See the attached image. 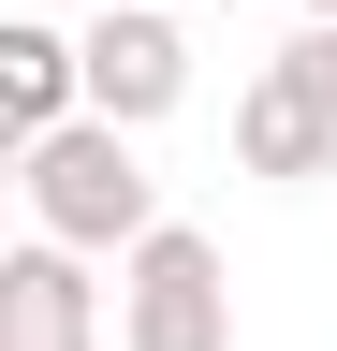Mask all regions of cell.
I'll list each match as a JSON object with an SVG mask.
<instances>
[{
    "label": "cell",
    "instance_id": "6da1fadb",
    "mask_svg": "<svg viewBox=\"0 0 337 351\" xmlns=\"http://www.w3.org/2000/svg\"><path fill=\"white\" fill-rule=\"evenodd\" d=\"M15 191H30V234H59L89 263H132L161 234V176L132 161L117 117H73V132H45V147H15Z\"/></svg>",
    "mask_w": 337,
    "mask_h": 351
},
{
    "label": "cell",
    "instance_id": "7a4b0ae2",
    "mask_svg": "<svg viewBox=\"0 0 337 351\" xmlns=\"http://www.w3.org/2000/svg\"><path fill=\"white\" fill-rule=\"evenodd\" d=\"M117 351H235V278H220V234L161 219V234L117 263Z\"/></svg>",
    "mask_w": 337,
    "mask_h": 351
},
{
    "label": "cell",
    "instance_id": "3957f363",
    "mask_svg": "<svg viewBox=\"0 0 337 351\" xmlns=\"http://www.w3.org/2000/svg\"><path fill=\"white\" fill-rule=\"evenodd\" d=\"M89 117H117V132H161L191 103V29L161 15V0H89Z\"/></svg>",
    "mask_w": 337,
    "mask_h": 351
},
{
    "label": "cell",
    "instance_id": "277c9868",
    "mask_svg": "<svg viewBox=\"0 0 337 351\" xmlns=\"http://www.w3.org/2000/svg\"><path fill=\"white\" fill-rule=\"evenodd\" d=\"M0 351H103L89 249H59V234H15V249H0Z\"/></svg>",
    "mask_w": 337,
    "mask_h": 351
},
{
    "label": "cell",
    "instance_id": "5b68a950",
    "mask_svg": "<svg viewBox=\"0 0 337 351\" xmlns=\"http://www.w3.org/2000/svg\"><path fill=\"white\" fill-rule=\"evenodd\" d=\"M89 117V44L59 15H0V132L15 147H45V132Z\"/></svg>",
    "mask_w": 337,
    "mask_h": 351
},
{
    "label": "cell",
    "instance_id": "8992f818",
    "mask_svg": "<svg viewBox=\"0 0 337 351\" xmlns=\"http://www.w3.org/2000/svg\"><path fill=\"white\" fill-rule=\"evenodd\" d=\"M235 176H264V191H308V176H337V117H323L279 59L235 88Z\"/></svg>",
    "mask_w": 337,
    "mask_h": 351
},
{
    "label": "cell",
    "instance_id": "52a82bcc",
    "mask_svg": "<svg viewBox=\"0 0 337 351\" xmlns=\"http://www.w3.org/2000/svg\"><path fill=\"white\" fill-rule=\"evenodd\" d=\"M279 73H293V88H308V103L337 117V29H323V15H308V29H293V44H279Z\"/></svg>",
    "mask_w": 337,
    "mask_h": 351
},
{
    "label": "cell",
    "instance_id": "ba28073f",
    "mask_svg": "<svg viewBox=\"0 0 337 351\" xmlns=\"http://www.w3.org/2000/svg\"><path fill=\"white\" fill-rule=\"evenodd\" d=\"M308 15H323V29H337V0H308Z\"/></svg>",
    "mask_w": 337,
    "mask_h": 351
},
{
    "label": "cell",
    "instance_id": "9c48e42d",
    "mask_svg": "<svg viewBox=\"0 0 337 351\" xmlns=\"http://www.w3.org/2000/svg\"><path fill=\"white\" fill-rule=\"evenodd\" d=\"M220 15H249V0H220Z\"/></svg>",
    "mask_w": 337,
    "mask_h": 351
}]
</instances>
